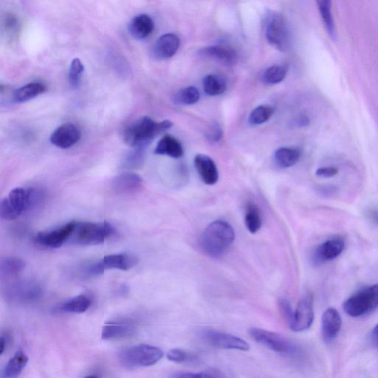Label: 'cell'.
I'll return each instance as SVG.
<instances>
[{"mask_svg":"<svg viewBox=\"0 0 378 378\" xmlns=\"http://www.w3.org/2000/svg\"><path fill=\"white\" fill-rule=\"evenodd\" d=\"M233 228L227 222L217 221L208 226L203 233L200 246L209 257H221L235 241Z\"/></svg>","mask_w":378,"mask_h":378,"instance_id":"1","label":"cell"},{"mask_svg":"<svg viewBox=\"0 0 378 378\" xmlns=\"http://www.w3.org/2000/svg\"><path fill=\"white\" fill-rule=\"evenodd\" d=\"M172 125L169 120L157 123L149 117H143L125 130V142L134 149H145L156 136L168 130Z\"/></svg>","mask_w":378,"mask_h":378,"instance_id":"2","label":"cell"},{"mask_svg":"<svg viewBox=\"0 0 378 378\" xmlns=\"http://www.w3.org/2000/svg\"><path fill=\"white\" fill-rule=\"evenodd\" d=\"M164 352L154 346L138 345L122 350L119 354V362L128 369L148 367L160 362Z\"/></svg>","mask_w":378,"mask_h":378,"instance_id":"3","label":"cell"},{"mask_svg":"<svg viewBox=\"0 0 378 378\" xmlns=\"http://www.w3.org/2000/svg\"><path fill=\"white\" fill-rule=\"evenodd\" d=\"M263 28L268 43L278 51L285 52L290 46V33L285 17L271 11L264 19Z\"/></svg>","mask_w":378,"mask_h":378,"instance_id":"4","label":"cell"},{"mask_svg":"<svg viewBox=\"0 0 378 378\" xmlns=\"http://www.w3.org/2000/svg\"><path fill=\"white\" fill-rule=\"evenodd\" d=\"M115 232L108 223H76L70 237L73 243L83 246H97L104 243Z\"/></svg>","mask_w":378,"mask_h":378,"instance_id":"5","label":"cell"},{"mask_svg":"<svg viewBox=\"0 0 378 378\" xmlns=\"http://www.w3.org/2000/svg\"><path fill=\"white\" fill-rule=\"evenodd\" d=\"M248 334L256 342L278 354L294 357L302 352L297 345L280 334L256 327L249 329Z\"/></svg>","mask_w":378,"mask_h":378,"instance_id":"6","label":"cell"},{"mask_svg":"<svg viewBox=\"0 0 378 378\" xmlns=\"http://www.w3.org/2000/svg\"><path fill=\"white\" fill-rule=\"evenodd\" d=\"M34 201V191L16 188L3 199L0 204V215L4 221H14L29 209Z\"/></svg>","mask_w":378,"mask_h":378,"instance_id":"7","label":"cell"},{"mask_svg":"<svg viewBox=\"0 0 378 378\" xmlns=\"http://www.w3.org/2000/svg\"><path fill=\"white\" fill-rule=\"evenodd\" d=\"M378 308V285L357 292L344 304L346 313L357 317L366 315Z\"/></svg>","mask_w":378,"mask_h":378,"instance_id":"8","label":"cell"},{"mask_svg":"<svg viewBox=\"0 0 378 378\" xmlns=\"http://www.w3.org/2000/svg\"><path fill=\"white\" fill-rule=\"evenodd\" d=\"M200 337L206 344L220 349L248 351L249 345L242 338L211 328L201 330Z\"/></svg>","mask_w":378,"mask_h":378,"instance_id":"9","label":"cell"},{"mask_svg":"<svg viewBox=\"0 0 378 378\" xmlns=\"http://www.w3.org/2000/svg\"><path fill=\"white\" fill-rule=\"evenodd\" d=\"M137 258L128 253L111 254L105 256L100 261L90 266L88 272L90 275H100L106 270L117 269L128 271L137 264Z\"/></svg>","mask_w":378,"mask_h":378,"instance_id":"10","label":"cell"},{"mask_svg":"<svg viewBox=\"0 0 378 378\" xmlns=\"http://www.w3.org/2000/svg\"><path fill=\"white\" fill-rule=\"evenodd\" d=\"M313 321V298L311 295L308 294L298 303L288 326L293 332H303L312 326Z\"/></svg>","mask_w":378,"mask_h":378,"instance_id":"11","label":"cell"},{"mask_svg":"<svg viewBox=\"0 0 378 378\" xmlns=\"http://www.w3.org/2000/svg\"><path fill=\"white\" fill-rule=\"evenodd\" d=\"M75 224V222H70L61 228L38 233L35 237V242L46 248H61L70 238Z\"/></svg>","mask_w":378,"mask_h":378,"instance_id":"12","label":"cell"},{"mask_svg":"<svg viewBox=\"0 0 378 378\" xmlns=\"http://www.w3.org/2000/svg\"><path fill=\"white\" fill-rule=\"evenodd\" d=\"M82 132L73 124L66 123L58 127L51 135L50 141L58 148L68 149L80 140Z\"/></svg>","mask_w":378,"mask_h":378,"instance_id":"13","label":"cell"},{"mask_svg":"<svg viewBox=\"0 0 378 378\" xmlns=\"http://www.w3.org/2000/svg\"><path fill=\"white\" fill-rule=\"evenodd\" d=\"M42 295V288L32 282H21L13 284L6 295L14 302L29 303L36 300Z\"/></svg>","mask_w":378,"mask_h":378,"instance_id":"14","label":"cell"},{"mask_svg":"<svg viewBox=\"0 0 378 378\" xmlns=\"http://www.w3.org/2000/svg\"><path fill=\"white\" fill-rule=\"evenodd\" d=\"M345 243L342 238L335 237L318 246L313 253V261L321 264L335 260L343 252Z\"/></svg>","mask_w":378,"mask_h":378,"instance_id":"15","label":"cell"},{"mask_svg":"<svg viewBox=\"0 0 378 378\" xmlns=\"http://www.w3.org/2000/svg\"><path fill=\"white\" fill-rule=\"evenodd\" d=\"M181 41L174 33H167L158 38L152 51V56L160 61L174 56L180 48Z\"/></svg>","mask_w":378,"mask_h":378,"instance_id":"16","label":"cell"},{"mask_svg":"<svg viewBox=\"0 0 378 378\" xmlns=\"http://www.w3.org/2000/svg\"><path fill=\"white\" fill-rule=\"evenodd\" d=\"M199 55L216 61L219 63L233 66L237 63L238 55L236 51L227 46H213L205 47L198 52Z\"/></svg>","mask_w":378,"mask_h":378,"instance_id":"17","label":"cell"},{"mask_svg":"<svg viewBox=\"0 0 378 378\" xmlns=\"http://www.w3.org/2000/svg\"><path fill=\"white\" fill-rule=\"evenodd\" d=\"M194 167L204 184L214 185L219 179L217 167L212 159L204 154H199L194 157Z\"/></svg>","mask_w":378,"mask_h":378,"instance_id":"18","label":"cell"},{"mask_svg":"<svg viewBox=\"0 0 378 378\" xmlns=\"http://www.w3.org/2000/svg\"><path fill=\"white\" fill-rule=\"evenodd\" d=\"M342 317L334 308L327 309L323 314L322 320V334L326 343L332 342L342 327Z\"/></svg>","mask_w":378,"mask_h":378,"instance_id":"19","label":"cell"},{"mask_svg":"<svg viewBox=\"0 0 378 378\" xmlns=\"http://www.w3.org/2000/svg\"><path fill=\"white\" fill-rule=\"evenodd\" d=\"M136 332L135 325L129 322H112L107 323L103 329V340H116L132 336Z\"/></svg>","mask_w":378,"mask_h":378,"instance_id":"20","label":"cell"},{"mask_svg":"<svg viewBox=\"0 0 378 378\" xmlns=\"http://www.w3.org/2000/svg\"><path fill=\"white\" fill-rule=\"evenodd\" d=\"M152 19L147 14H141L134 17L129 24V32L137 41L149 36L154 31Z\"/></svg>","mask_w":378,"mask_h":378,"instance_id":"21","label":"cell"},{"mask_svg":"<svg viewBox=\"0 0 378 378\" xmlns=\"http://www.w3.org/2000/svg\"><path fill=\"white\" fill-rule=\"evenodd\" d=\"M142 178L135 173H123L114 177L113 189L120 194H129L137 191L142 187Z\"/></svg>","mask_w":378,"mask_h":378,"instance_id":"22","label":"cell"},{"mask_svg":"<svg viewBox=\"0 0 378 378\" xmlns=\"http://www.w3.org/2000/svg\"><path fill=\"white\" fill-rule=\"evenodd\" d=\"M154 153L177 159L184 155V148L177 138L170 135H166L157 145Z\"/></svg>","mask_w":378,"mask_h":378,"instance_id":"23","label":"cell"},{"mask_svg":"<svg viewBox=\"0 0 378 378\" xmlns=\"http://www.w3.org/2000/svg\"><path fill=\"white\" fill-rule=\"evenodd\" d=\"M28 363V357L23 350H19L11 358L5 366L1 377L13 378L19 376Z\"/></svg>","mask_w":378,"mask_h":378,"instance_id":"24","label":"cell"},{"mask_svg":"<svg viewBox=\"0 0 378 378\" xmlns=\"http://www.w3.org/2000/svg\"><path fill=\"white\" fill-rule=\"evenodd\" d=\"M46 90V86L42 83H30L15 90L12 99L15 103H23L44 93Z\"/></svg>","mask_w":378,"mask_h":378,"instance_id":"25","label":"cell"},{"mask_svg":"<svg viewBox=\"0 0 378 378\" xmlns=\"http://www.w3.org/2000/svg\"><path fill=\"white\" fill-rule=\"evenodd\" d=\"M301 153L296 149L282 147L274 154V162L280 168H290L300 161Z\"/></svg>","mask_w":378,"mask_h":378,"instance_id":"26","label":"cell"},{"mask_svg":"<svg viewBox=\"0 0 378 378\" xmlns=\"http://www.w3.org/2000/svg\"><path fill=\"white\" fill-rule=\"evenodd\" d=\"M318 11L328 35L332 38L336 37L335 25L332 11V0H315Z\"/></svg>","mask_w":378,"mask_h":378,"instance_id":"27","label":"cell"},{"mask_svg":"<svg viewBox=\"0 0 378 378\" xmlns=\"http://www.w3.org/2000/svg\"><path fill=\"white\" fill-rule=\"evenodd\" d=\"M92 303L93 298L90 295L82 294L75 296L63 303L61 310L63 312L70 313H83L90 308Z\"/></svg>","mask_w":378,"mask_h":378,"instance_id":"28","label":"cell"},{"mask_svg":"<svg viewBox=\"0 0 378 378\" xmlns=\"http://www.w3.org/2000/svg\"><path fill=\"white\" fill-rule=\"evenodd\" d=\"M203 86L208 95L216 96L225 93L227 89V82L221 75L210 74L204 78Z\"/></svg>","mask_w":378,"mask_h":378,"instance_id":"29","label":"cell"},{"mask_svg":"<svg viewBox=\"0 0 378 378\" xmlns=\"http://www.w3.org/2000/svg\"><path fill=\"white\" fill-rule=\"evenodd\" d=\"M245 224L251 233H256L263 226V217L260 209L254 204L250 203L246 206Z\"/></svg>","mask_w":378,"mask_h":378,"instance_id":"30","label":"cell"},{"mask_svg":"<svg viewBox=\"0 0 378 378\" xmlns=\"http://www.w3.org/2000/svg\"><path fill=\"white\" fill-rule=\"evenodd\" d=\"M26 267V262L17 257H6L0 265L2 277H11L21 273Z\"/></svg>","mask_w":378,"mask_h":378,"instance_id":"31","label":"cell"},{"mask_svg":"<svg viewBox=\"0 0 378 378\" xmlns=\"http://www.w3.org/2000/svg\"><path fill=\"white\" fill-rule=\"evenodd\" d=\"M288 73V68L283 65H273L268 68L263 75V82L268 85L282 83Z\"/></svg>","mask_w":378,"mask_h":378,"instance_id":"32","label":"cell"},{"mask_svg":"<svg viewBox=\"0 0 378 378\" xmlns=\"http://www.w3.org/2000/svg\"><path fill=\"white\" fill-rule=\"evenodd\" d=\"M201 94L194 87H189L179 91L174 97V102L177 105H191L200 100Z\"/></svg>","mask_w":378,"mask_h":378,"instance_id":"33","label":"cell"},{"mask_svg":"<svg viewBox=\"0 0 378 378\" xmlns=\"http://www.w3.org/2000/svg\"><path fill=\"white\" fill-rule=\"evenodd\" d=\"M274 113V108L269 105H261L255 108L249 116L251 125H261L267 122Z\"/></svg>","mask_w":378,"mask_h":378,"instance_id":"34","label":"cell"},{"mask_svg":"<svg viewBox=\"0 0 378 378\" xmlns=\"http://www.w3.org/2000/svg\"><path fill=\"white\" fill-rule=\"evenodd\" d=\"M85 67L80 59L74 58L69 70V83L73 88L80 85Z\"/></svg>","mask_w":378,"mask_h":378,"instance_id":"35","label":"cell"},{"mask_svg":"<svg viewBox=\"0 0 378 378\" xmlns=\"http://www.w3.org/2000/svg\"><path fill=\"white\" fill-rule=\"evenodd\" d=\"M145 149H135L127 156L125 165L130 169L140 168L145 162Z\"/></svg>","mask_w":378,"mask_h":378,"instance_id":"36","label":"cell"},{"mask_svg":"<svg viewBox=\"0 0 378 378\" xmlns=\"http://www.w3.org/2000/svg\"><path fill=\"white\" fill-rule=\"evenodd\" d=\"M167 358L170 362L182 364L192 362L194 356L181 349H172L168 352Z\"/></svg>","mask_w":378,"mask_h":378,"instance_id":"37","label":"cell"},{"mask_svg":"<svg viewBox=\"0 0 378 378\" xmlns=\"http://www.w3.org/2000/svg\"><path fill=\"white\" fill-rule=\"evenodd\" d=\"M278 309H280L282 315L289 325L292 320L294 310L287 298H280V300L278 301Z\"/></svg>","mask_w":378,"mask_h":378,"instance_id":"38","label":"cell"},{"mask_svg":"<svg viewBox=\"0 0 378 378\" xmlns=\"http://www.w3.org/2000/svg\"><path fill=\"white\" fill-rule=\"evenodd\" d=\"M206 137L210 142H218L221 140L223 137V130L217 124H214L208 130Z\"/></svg>","mask_w":378,"mask_h":378,"instance_id":"39","label":"cell"},{"mask_svg":"<svg viewBox=\"0 0 378 378\" xmlns=\"http://www.w3.org/2000/svg\"><path fill=\"white\" fill-rule=\"evenodd\" d=\"M173 377L177 378H196V377H220L211 372H177L172 375Z\"/></svg>","mask_w":378,"mask_h":378,"instance_id":"40","label":"cell"},{"mask_svg":"<svg viewBox=\"0 0 378 378\" xmlns=\"http://www.w3.org/2000/svg\"><path fill=\"white\" fill-rule=\"evenodd\" d=\"M338 174V169L333 167H326L317 169L315 174L317 177L330 178L335 177Z\"/></svg>","mask_w":378,"mask_h":378,"instance_id":"41","label":"cell"},{"mask_svg":"<svg viewBox=\"0 0 378 378\" xmlns=\"http://www.w3.org/2000/svg\"><path fill=\"white\" fill-rule=\"evenodd\" d=\"M11 343V335L8 333L3 334L0 340V355H3Z\"/></svg>","mask_w":378,"mask_h":378,"instance_id":"42","label":"cell"},{"mask_svg":"<svg viewBox=\"0 0 378 378\" xmlns=\"http://www.w3.org/2000/svg\"><path fill=\"white\" fill-rule=\"evenodd\" d=\"M370 341L374 347H378V325L371 332Z\"/></svg>","mask_w":378,"mask_h":378,"instance_id":"43","label":"cell"},{"mask_svg":"<svg viewBox=\"0 0 378 378\" xmlns=\"http://www.w3.org/2000/svg\"><path fill=\"white\" fill-rule=\"evenodd\" d=\"M369 216L372 221L378 224V211H371L369 212Z\"/></svg>","mask_w":378,"mask_h":378,"instance_id":"44","label":"cell"}]
</instances>
